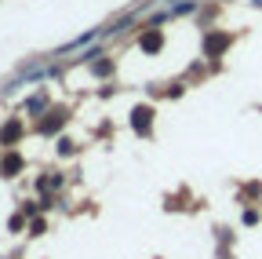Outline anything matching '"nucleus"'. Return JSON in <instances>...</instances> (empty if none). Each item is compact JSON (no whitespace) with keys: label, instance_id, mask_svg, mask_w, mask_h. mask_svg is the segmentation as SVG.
I'll use <instances>...</instances> for the list:
<instances>
[{"label":"nucleus","instance_id":"nucleus-1","mask_svg":"<svg viewBox=\"0 0 262 259\" xmlns=\"http://www.w3.org/2000/svg\"><path fill=\"white\" fill-rule=\"evenodd\" d=\"M193 8H196L193 0H182V4H175V8H171V15H186V11H193Z\"/></svg>","mask_w":262,"mask_h":259}]
</instances>
